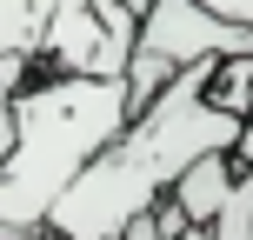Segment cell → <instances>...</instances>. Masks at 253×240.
<instances>
[{"instance_id":"1","label":"cell","mask_w":253,"mask_h":240,"mask_svg":"<svg viewBox=\"0 0 253 240\" xmlns=\"http://www.w3.org/2000/svg\"><path fill=\"white\" fill-rule=\"evenodd\" d=\"M207 74H213V60L180 67L173 87L147 114L126 120V134L60 193V207L47 214V240H120L140 214H153L173 193V180L193 160L240 147V114L213 107Z\"/></svg>"},{"instance_id":"2","label":"cell","mask_w":253,"mask_h":240,"mask_svg":"<svg viewBox=\"0 0 253 240\" xmlns=\"http://www.w3.org/2000/svg\"><path fill=\"white\" fill-rule=\"evenodd\" d=\"M126 80L47 74L13 100V153L0 167V240H47L60 193L126 134Z\"/></svg>"},{"instance_id":"3","label":"cell","mask_w":253,"mask_h":240,"mask_svg":"<svg viewBox=\"0 0 253 240\" xmlns=\"http://www.w3.org/2000/svg\"><path fill=\"white\" fill-rule=\"evenodd\" d=\"M133 47L180 74V67H207V60H227V53H253V27L227 20L207 0H153L140 13V40Z\"/></svg>"},{"instance_id":"4","label":"cell","mask_w":253,"mask_h":240,"mask_svg":"<svg viewBox=\"0 0 253 240\" xmlns=\"http://www.w3.org/2000/svg\"><path fill=\"white\" fill-rule=\"evenodd\" d=\"M34 60H40V80H47V74L126 80V60H133V53L100 27V13H93L87 0H53L47 27H40V40H34Z\"/></svg>"},{"instance_id":"5","label":"cell","mask_w":253,"mask_h":240,"mask_svg":"<svg viewBox=\"0 0 253 240\" xmlns=\"http://www.w3.org/2000/svg\"><path fill=\"white\" fill-rule=\"evenodd\" d=\"M233 187H240V160H233V153H207V160H193L187 174L173 180V200H180V214H187L193 227H213V220L227 214Z\"/></svg>"},{"instance_id":"6","label":"cell","mask_w":253,"mask_h":240,"mask_svg":"<svg viewBox=\"0 0 253 240\" xmlns=\"http://www.w3.org/2000/svg\"><path fill=\"white\" fill-rule=\"evenodd\" d=\"M207 94H213V107H227V114H253V53H227V60H213V74H207Z\"/></svg>"},{"instance_id":"7","label":"cell","mask_w":253,"mask_h":240,"mask_svg":"<svg viewBox=\"0 0 253 240\" xmlns=\"http://www.w3.org/2000/svg\"><path fill=\"white\" fill-rule=\"evenodd\" d=\"M40 27H47V7L40 0H0V60L7 53H34Z\"/></svg>"},{"instance_id":"8","label":"cell","mask_w":253,"mask_h":240,"mask_svg":"<svg viewBox=\"0 0 253 240\" xmlns=\"http://www.w3.org/2000/svg\"><path fill=\"white\" fill-rule=\"evenodd\" d=\"M207 7H220L227 20H240V27H253V0H207Z\"/></svg>"},{"instance_id":"9","label":"cell","mask_w":253,"mask_h":240,"mask_svg":"<svg viewBox=\"0 0 253 240\" xmlns=\"http://www.w3.org/2000/svg\"><path fill=\"white\" fill-rule=\"evenodd\" d=\"M120 240H167V234H160V220H153V214H140V220H133V227H126Z\"/></svg>"},{"instance_id":"10","label":"cell","mask_w":253,"mask_h":240,"mask_svg":"<svg viewBox=\"0 0 253 240\" xmlns=\"http://www.w3.org/2000/svg\"><path fill=\"white\" fill-rule=\"evenodd\" d=\"M7 153H13V107H0V167H7Z\"/></svg>"},{"instance_id":"11","label":"cell","mask_w":253,"mask_h":240,"mask_svg":"<svg viewBox=\"0 0 253 240\" xmlns=\"http://www.w3.org/2000/svg\"><path fill=\"white\" fill-rule=\"evenodd\" d=\"M126 7H133V13H147V7H153V0H126Z\"/></svg>"}]
</instances>
